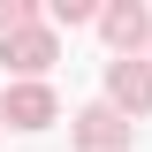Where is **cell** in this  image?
<instances>
[{"mask_svg":"<svg viewBox=\"0 0 152 152\" xmlns=\"http://www.w3.org/2000/svg\"><path fill=\"white\" fill-rule=\"evenodd\" d=\"M0 122H8V129H46V122H53V91H46V84H15L8 107H0Z\"/></svg>","mask_w":152,"mask_h":152,"instance_id":"6da1fadb","label":"cell"},{"mask_svg":"<svg viewBox=\"0 0 152 152\" xmlns=\"http://www.w3.org/2000/svg\"><path fill=\"white\" fill-rule=\"evenodd\" d=\"M107 91L122 99V107L152 114V69H145V61H114V69H107Z\"/></svg>","mask_w":152,"mask_h":152,"instance_id":"7a4b0ae2","label":"cell"},{"mask_svg":"<svg viewBox=\"0 0 152 152\" xmlns=\"http://www.w3.org/2000/svg\"><path fill=\"white\" fill-rule=\"evenodd\" d=\"M76 129H84V145H91V152H114V145H129V122H122L114 107H91L84 122H76Z\"/></svg>","mask_w":152,"mask_h":152,"instance_id":"3957f363","label":"cell"},{"mask_svg":"<svg viewBox=\"0 0 152 152\" xmlns=\"http://www.w3.org/2000/svg\"><path fill=\"white\" fill-rule=\"evenodd\" d=\"M46 61H53V38H46V31H15V38H8V69L38 76Z\"/></svg>","mask_w":152,"mask_h":152,"instance_id":"277c9868","label":"cell"},{"mask_svg":"<svg viewBox=\"0 0 152 152\" xmlns=\"http://www.w3.org/2000/svg\"><path fill=\"white\" fill-rule=\"evenodd\" d=\"M107 38H114V46H137V38H145V8H114V15H107Z\"/></svg>","mask_w":152,"mask_h":152,"instance_id":"5b68a950","label":"cell"}]
</instances>
